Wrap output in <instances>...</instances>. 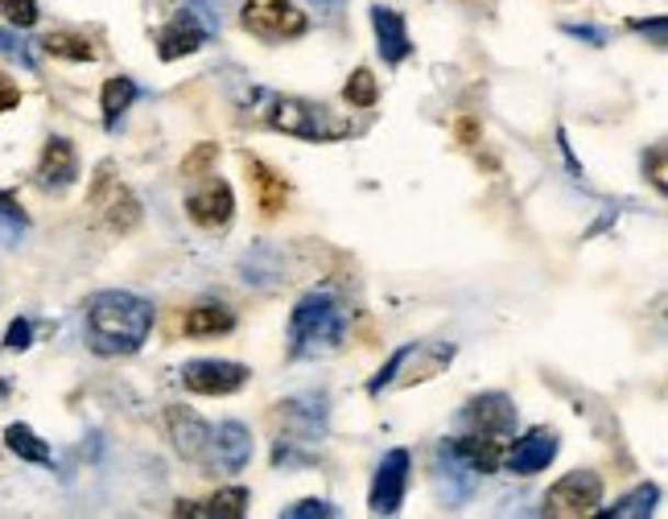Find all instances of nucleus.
<instances>
[{
    "instance_id": "obj_17",
    "label": "nucleus",
    "mask_w": 668,
    "mask_h": 519,
    "mask_svg": "<svg viewBox=\"0 0 668 519\" xmlns=\"http://www.w3.org/2000/svg\"><path fill=\"white\" fill-rule=\"evenodd\" d=\"M281 420L290 425L297 441H318L326 429V400L322 396H297L281 404Z\"/></svg>"
},
{
    "instance_id": "obj_23",
    "label": "nucleus",
    "mask_w": 668,
    "mask_h": 519,
    "mask_svg": "<svg viewBox=\"0 0 668 519\" xmlns=\"http://www.w3.org/2000/svg\"><path fill=\"white\" fill-rule=\"evenodd\" d=\"M656 503H660V486L644 483V486H635L632 495H623L615 507H599V511L611 519H644L656 511Z\"/></svg>"
},
{
    "instance_id": "obj_6",
    "label": "nucleus",
    "mask_w": 668,
    "mask_h": 519,
    "mask_svg": "<svg viewBox=\"0 0 668 519\" xmlns=\"http://www.w3.org/2000/svg\"><path fill=\"white\" fill-rule=\"evenodd\" d=\"M91 206L100 211V218L112 227V232H133L140 223V202L133 199V190L112 178L107 169H100V178L91 185Z\"/></svg>"
},
{
    "instance_id": "obj_12",
    "label": "nucleus",
    "mask_w": 668,
    "mask_h": 519,
    "mask_svg": "<svg viewBox=\"0 0 668 519\" xmlns=\"http://www.w3.org/2000/svg\"><path fill=\"white\" fill-rule=\"evenodd\" d=\"M79 178V157H75V145L67 136H50L46 149H42V161H37V185L42 190H54L63 194L67 185H75Z\"/></svg>"
},
{
    "instance_id": "obj_33",
    "label": "nucleus",
    "mask_w": 668,
    "mask_h": 519,
    "mask_svg": "<svg viewBox=\"0 0 668 519\" xmlns=\"http://www.w3.org/2000/svg\"><path fill=\"white\" fill-rule=\"evenodd\" d=\"M18 103H21V87L0 70V112H13Z\"/></svg>"
},
{
    "instance_id": "obj_30",
    "label": "nucleus",
    "mask_w": 668,
    "mask_h": 519,
    "mask_svg": "<svg viewBox=\"0 0 668 519\" xmlns=\"http://www.w3.org/2000/svg\"><path fill=\"white\" fill-rule=\"evenodd\" d=\"M215 157H219V149H215V145H199V149H194L186 161H182V173H186V178H206Z\"/></svg>"
},
{
    "instance_id": "obj_18",
    "label": "nucleus",
    "mask_w": 668,
    "mask_h": 519,
    "mask_svg": "<svg viewBox=\"0 0 668 519\" xmlns=\"http://www.w3.org/2000/svg\"><path fill=\"white\" fill-rule=\"evenodd\" d=\"M248 173H252V185H257V202L260 211L273 218L285 211V202H290V185L285 178H276L269 166H260V161H248Z\"/></svg>"
},
{
    "instance_id": "obj_34",
    "label": "nucleus",
    "mask_w": 668,
    "mask_h": 519,
    "mask_svg": "<svg viewBox=\"0 0 668 519\" xmlns=\"http://www.w3.org/2000/svg\"><path fill=\"white\" fill-rule=\"evenodd\" d=\"M632 30H639V34H652V42H656V46H665V18H656V21H632Z\"/></svg>"
},
{
    "instance_id": "obj_10",
    "label": "nucleus",
    "mask_w": 668,
    "mask_h": 519,
    "mask_svg": "<svg viewBox=\"0 0 668 519\" xmlns=\"http://www.w3.org/2000/svg\"><path fill=\"white\" fill-rule=\"evenodd\" d=\"M231 211H236V199H231V185L215 178V173H206L203 190H194L186 199V215L206 227V232H215L223 223H231Z\"/></svg>"
},
{
    "instance_id": "obj_19",
    "label": "nucleus",
    "mask_w": 668,
    "mask_h": 519,
    "mask_svg": "<svg viewBox=\"0 0 668 519\" xmlns=\"http://www.w3.org/2000/svg\"><path fill=\"white\" fill-rule=\"evenodd\" d=\"M236 326V314L227 305H194L182 318V330L190 338H211V335H227Z\"/></svg>"
},
{
    "instance_id": "obj_26",
    "label": "nucleus",
    "mask_w": 668,
    "mask_h": 519,
    "mask_svg": "<svg viewBox=\"0 0 668 519\" xmlns=\"http://www.w3.org/2000/svg\"><path fill=\"white\" fill-rule=\"evenodd\" d=\"M347 103H351V108H372V103H376V79H372V70H355V75H351V83H347Z\"/></svg>"
},
{
    "instance_id": "obj_3",
    "label": "nucleus",
    "mask_w": 668,
    "mask_h": 519,
    "mask_svg": "<svg viewBox=\"0 0 668 519\" xmlns=\"http://www.w3.org/2000/svg\"><path fill=\"white\" fill-rule=\"evenodd\" d=\"M269 124L290 136H302V140H339V136L351 133L347 120H339L335 112H326L322 103L309 100H276L273 112H269Z\"/></svg>"
},
{
    "instance_id": "obj_22",
    "label": "nucleus",
    "mask_w": 668,
    "mask_h": 519,
    "mask_svg": "<svg viewBox=\"0 0 668 519\" xmlns=\"http://www.w3.org/2000/svg\"><path fill=\"white\" fill-rule=\"evenodd\" d=\"M4 445L18 453V458H25V462H37V466H50L54 462L50 445H46L30 425H9V429H4Z\"/></svg>"
},
{
    "instance_id": "obj_36",
    "label": "nucleus",
    "mask_w": 668,
    "mask_h": 519,
    "mask_svg": "<svg viewBox=\"0 0 668 519\" xmlns=\"http://www.w3.org/2000/svg\"><path fill=\"white\" fill-rule=\"evenodd\" d=\"M306 4H309V9H318V13H326V18H335L347 0H306Z\"/></svg>"
},
{
    "instance_id": "obj_2",
    "label": "nucleus",
    "mask_w": 668,
    "mask_h": 519,
    "mask_svg": "<svg viewBox=\"0 0 668 519\" xmlns=\"http://www.w3.org/2000/svg\"><path fill=\"white\" fill-rule=\"evenodd\" d=\"M351 309L335 289H314L290 314V359H326L343 347Z\"/></svg>"
},
{
    "instance_id": "obj_32",
    "label": "nucleus",
    "mask_w": 668,
    "mask_h": 519,
    "mask_svg": "<svg viewBox=\"0 0 668 519\" xmlns=\"http://www.w3.org/2000/svg\"><path fill=\"white\" fill-rule=\"evenodd\" d=\"M30 335H34V330H30V321L18 318L13 326H9V335H4V347H9V351H25V347H30Z\"/></svg>"
},
{
    "instance_id": "obj_27",
    "label": "nucleus",
    "mask_w": 668,
    "mask_h": 519,
    "mask_svg": "<svg viewBox=\"0 0 668 519\" xmlns=\"http://www.w3.org/2000/svg\"><path fill=\"white\" fill-rule=\"evenodd\" d=\"M0 54H9V58H13V63H21L25 70L37 67V58H34V50H30V42H25V37H18L13 30H0Z\"/></svg>"
},
{
    "instance_id": "obj_16",
    "label": "nucleus",
    "mask_w": 668,
    "mask_h": 519,
    "mask_svg": "<svg viewBox=\"0 0 668 519\" xmlns=\"http://www.w3.org/2000/svg\"><path fill=\"white\" fill-rule=\"evenodd\" d=\"M372 25H376V42H380V58L384 63H405L412 54V42H409V30H405V18L396 9H384L376 4L372 9Z\"/></svg>"
},
{
    "instance_id": "obj_20",
    "label": "nucleus",
    "mask_w": 668,
    "mask_h": 519,
    "mask_svg": "<svg viewBox=\"0 0 668 519\" xmlns=\"http://www.w3.org/2000/svg\"><path fill=\"white\" fill-rule=\"evenodd\" d=\"M445 458V462H450V474H445V470H438V486H442V495L450 503H463L466 495H471V490H475V483H479V474H475V470L466 466L463 458H458V453L450 450V445H442V450H438Z\"/></svg>"
},
{
    "instance_id": "obj_14",
    "label": "nucleus",
    "mask_w": 668,
    "mask_h": 519,
    "mask_svg": "<svg viewBox=\"0 0 668 519\" xmlns=\"http://www.w3.org/2000/svg\"><path fill=\"white\" fill-rule=\"evenodd\" d=\"M206 42V30L194 21V13H173L170 25L157 34V54L166 58V63H173V58H186V54H194L199 46Z\"/></svg>"
},
{
    "instance_id": "obj_24",
    "label": "nucleus",
    "mask_w": 668,
    "mask_h": 519,
    "mask_svg": "<svg viewBox=\"0 0 668 519\" xmlns=\"http://www.w3.org/2000/svg\"><path fill=\"white\" fill-rule=\"evenodd\" d=\"M133 100H137V83H133V79H124V75L107 79V83H103V124L116 128L124 112L133 108Z\"/></svg>"
},
{
    "instance_id": "obj_28",
    "label": "nucleus",
    "mask_w": 668,
    "mask_h": 519,
    "mask_svg": "<svg viewBox=\"0 0 668 519\" xmlns=\"http://www.w3.org/2000/svg\"><path fill=\"white\" fill-rule=\"evenodd\" d=\"M335 516H339V507L326 499H302L285 507V519H335Z\"/></svg>"
},
{
    "instance_id": "obj_29",
    "label": "nucleus",
    "mask_w": 668,
    "mask_h": 519,
    "mask_svg": "<svg viewBox=\"0 0 668 519\" xmlns=\"http://www.w3.org/2000/svg\"><path fill=\"white\" fill-rule=\"evenodd\" d=\"M0 13L13 21V25H21V30H30L37 21V4L34 0H0Z\"/></svg>"
},
{
    "instance_id": "obj_31",
    "label": "nucleus",
    "mask_w": 668,
    "mask_h": 519,
    "mask_svg": "<svg viewBox=\"0 0 668 519\" xmlns=\"http://www.w3.org/2000/svg\"><path fill=\"white\" fill-rule=\"evenodd\" d=\"M0 223H9L13 232H25V211L9 194H0Z\"/></svg>"
},
{
    "instance_id": "obj_8",
    "label": "nucleus",
    "mask_w": 668,
    "mask_h": 519,
    "mask_svg": "<svg viewBox=\"0 0 668 519\" xmlns=\"http://www.w3.org/2000/svg\"><path fill=\"white\" fill-rule=\"evenodd\" d=\"M182 384L199 396H231L248 384V368L244 363H227V359H194L182 368Z\"/></svg>"
},
{
    "instance_id": "obj_21",
    "label": "nucleus",
    "mask_w": 668,
    "mask_h": 519,
    "mask_svg": "<svg viewBox=\"0 0 668 519\" xmlns=\"http://www.w3.org/2000/svg\"><path fill=\"white\" fill-rule=\"evenodd\" d=\"M248 511V490L244 486H227L219 490L206 507H194V503H178V516H211V519H240Z\"/></svg>"
},
{
    "instance_id": "obj_9",
    "label": "nucleus",
    "mask_w": 668,
    "mask_h": 519,
    "mask_svg": "<svg viewBox=\"0 0 668 519\" xmlns=\"http://www.w3.org/2000/svg\"><path fill=\"white\" fill-rule=\"evenodd\" d=\"M252 458V433L244 429L240 420H223L219 429H211V458L206 466L223 470V474H240Z\"/></svg>"
},
{
    "instance_id": "obj_25",
    "label": "nucleus",
    "mask_w": 668,
    "mask_h": 519,
    "mask_svg": "<svg viewBox=\"0 0 668 519\" xmlns=\"http://www.w3.org/2000/svg\"><path fill=\"white\" fill-rule=\"evenodd\" d=\"M42 50L54 54V58H75V63H95V58H100V50H95L83 34H70V30H54V34H46Z\"/></svg>"
},
{
    "instance_id": "obj_7",
    "label": "nucleus",
    "mask_w": 668,
    "mask_h": 519,
    "mask_svg": "<svg viewBox=\"0 0 668 519\" xmlns=\"http://www.w3.org/2000/svg\"><path fill=\"white\" fill-rule=\"evenodd\" d=\"M405 486H409V450H388L384 462L376 466L372 495H367L372 516H396L400 499H405Z\"/></svg>"
},
{
    "instance_id": "obj_11",
    "label": "nucleus",
    "mask_w": 668,
    "mask_h": 519,
    "mask_svg": "<svg viewBox=\"0 0 668 519\" xmlns=\"http://www.w3.org/2000/svg\"><path fill=\"white\" fill-rule=\"evenodd\" d=\"M463 429H471V433H483V437H503L512 433L516 425V408L508 396H499V392H491V396H479V400H471L463 408Z\"/></svg>"
},
{
    "instance_id": "obj_5",
    "label": "nucleus",
    "mask_w": 668,
    "mask_h": 519,
    "mask_svg": "<svg viewBox=\"0 0 668 519\" xmlns=\"http://www.w3.org/2000/svg\"><path fill=\"white\" fill-rule=\"evenodd\" d=\"M244 25L264 42H285V37L306 34V18L293 9V0H248Z\"/></svg>"
},
{
    "instance_id": "obj_35",
    "label": "nucleus",
    "mask_w": 668,
    "mask_h": 519,
    "mask_svg": "<svg viewBox=\"0 0 668 519\" xmlns=\"http://www.w3.org/2000/svg\"><path fill=\"white\" fill-rule=\"evenodd\" d=\"M566 34L582 37V42H590V46H602V42H607V37H602L599 30H590V25H566Z\"/></svg>"
},
{
    "instance_id": "obj_15",
    "label": "nucleus",
    "mask_w": 668,
    "mask_h": 519,
    "mask_svg": "<svg viewBox=\"0 0 668 519\" xmlns=\"http://www.w3.org/2000/svg\"><path fill=\"white\" fill-rule=\"evenodd\" d=\"M557 433L553 429H532L529 437H520L512 445V453H508V466H512V474H536V470H545L553 458H557Z\"/></svg>"
},
{
    "instance_id": "obj_4",
    "label": "nucleus",
    "mask_w": 668,
    "mask_h": 519,
    "mask_svg": "<svg viewBox=\"0 0 668 519\" xmlns=\"http://www.w3.org/2000/svg\"><path fill=\"white\" fill-rule=\"evenodd\" d=\"M602 503V483L599 474H590V470H574L566 474L562 483L548 486V516H562V519H578V516H595Z\"/></svg>"
},
{
    "instance_id": "obj_13",
    "label": "nucleus",
    "mask_w": 668,
    "mask_h": 519,
    "mask_svg": "<svg viewBox=\"0 0 668 519\" xmlns=\"http://www.w3.org/2000/svg\"><path fill=\"white\" fill-rule=\"evenodd\" d=\"M166 425H170L173 450L182 453V458H190V462H203L206 466V458H211V425L199 420L194 413H186V408H170V413H166Z\"/></svg>"
},
{
    "instance_id": "obj_1",
    "label": "nucleus",
    "mask_w": 668,
    "mask_h": 519,
    "mask_svg": "<svg viewBox=\"0 0 668 519\" xmlns=\"http://www.w3.org/2000/svg\"><path fill=\"white\" fill-rule=\"evenodd\" d=\"M154 330V305L124 293L103 289L87 302V347L95 354H133Z\"/></svg>"
}]
</instances>
